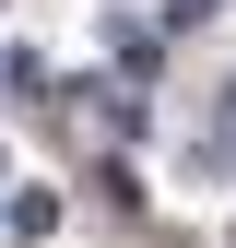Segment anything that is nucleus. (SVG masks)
Listing matches in <instances>:
<instances>
[{"label": "nucleus", "mask_w": 236, "mask_h": 248, "mask_svg": "<svg viewBox=\"0 0 236 248\" xmlns=\"http://www.w3.org/2000/svg\"><path fill=\"white\" fill-rule=\"evenodd\" d=\"M106 71L118 83H154L165 71V36H154V24H106Z\"/></svg>", "instance_id": "obj_1"}, {"label": "nucleus", "mask_w": 236, "mask_h": 248, "mask_svg": "<svg viewBox=\"0 0 236 248\" xmlns=\"http://www.w3.org/2000/svg\"><path fill=\"white\" fill-rule=\"evenodd\" d=\"M12 236H59V201L47 189H12Z\"/></svg>", "instance_id": "obj_3"}, {"label": "nucleus", "mask_w": 236, "mask_h": 248, "mask_svg": "<svg viewBox=\"0 0 236 248\" xmlns=\"http://www.w3.org/2000/svg\"><path fill=\"white\" fill-rule=\"evenodd\" d=\"M201 166H236V83L213 95V142H201Z\"/></svg>", "instance_id": "obj_4"}, {"label": "nucleus", "mask_w": 236, "mask_h": 248, "mask_svg": "<svg viewBox=\"0 0 236 248\" xmlns=\"http://www.w3.org/2000/svg\"><path fill=\"white\" fill-rule=\"evenodd\" d=\"M59 118H71V130L95 142V154H106L118 130H130V107H118V95H95V83H71V95H59Z\"/></svg>", "instance_id": "obj_2"}, {"label": "nucleus", "mask_w": 236, "mask_h": 248, "mask_svg": "<svg viewBox=\"0 0 236 248\" xmlns=\"http://www.w3.org/2000/svg\"><path fill=\"white\" fill-rule=\"evenodd\" d=\"M0 177H12V154H0Z\"/></svg>", "instance_id": "obj_5"}]
</instances>
